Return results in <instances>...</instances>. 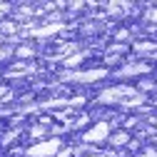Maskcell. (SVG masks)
<instances>
[{
  "mask_svg": "<svg viewBox=\"0 0 157 157\" xmlns=\"http://www.w3.org/2000/svg\"><path fill=\"white\" fill-rule=\"evenodd\" d=\"M105 140H110V125L107 122H97V125H92L90 130L82 132L85 145H97V142H105Z\"/></svg>",
  "mask_w": 157,
  "mask_h": 157,
  "instance_id": "6da1fadb",
  "label": "cell"
},
{
  "mask_svg": "<svg viewBox=\"0 0 157 157\" xmlns=\"http://www.w3.org/2000/svg\"><path fill=\"white\" fill-rule=\"evenodd\" d=\"M60 145H63L60 140H48L40 145H33V147H28V157H57Z\"/></svg>",
  "mask_w": 157,
  "mask_h": 157,
  "instance_id": "7a4b0ae2",
  "label": "cell"
},
{
  "mask_svg": "<svg viewBox=\"0 0 157 157\" xmlns=\"http://www.w3.org/2000/svg\"><path fill=\"white\" fill-rule=\"evenodd\" d=\"M35 55V48L33 45H15V57H17V60H30V57Z\"/></svg>",
  "mask_w": 157,
  "mask_h": 157,
  "instance_id": "3957f363",
  "label": "cell"
},
{
  "mask_svg": "<svg viewBox=\"0 0 157 157\" xmlns=\"http://www.w3.org/2000/svg\"><path fill=\"white\" fill-rule=\"evenodd\" d=\"M17 33V23H10V20H0V35H5L13 40V35Z\"/></svg>",
  "mask_w": 157,
  "mask_h": 157,
  "instance_id": "277c9868",
  "label": "cell"
},
{
  "mask_svg": "<svg viewBox=\"0 0 157 157\" xmlns=\"http://www.w3.org/2000/svg\"><path fill=\"white\" fill-rule=\"evenodd\" d=\"M110 142H112V145H127V142H130V132H127V130L112 132V135H110Z\"/></svg>",
  "mask_w": 157,
  "mask_h": 157,
  "instance_id": "5b68a950",
  "label": "cell"
},
{
  "mask_svg": "<svg viewBox=\"0 0 157 157\" xmlns=\"http://www.w3.org/2000/svg\"><path fill=\"white\" fill-rule=\"evenodd\" d=\"M48 132H50V127H48V125H33V127L28 130V135L33 137V140H43Z\"/></svg>",
  "mask_w": 157,
  "mask_h": 157,
  "instance_id": "8992f818",
  "label": "cell"
},
{
  "mask_svg": "<svg viewBox=\"0 0 157 157\" xmlns=\"http://www.w3.org/2000/svg\"><path fill=\"white\" fill-rule=\"evenodd\" d=\"M10 57H15V45H13V43L0 45V63H8Z\"/></svg>",
  "mask_w": 157,
  "mask_h": 157,
  "instance_id": "52a82bcc",
  "label": "cell"
},
{
  "mask_svg": "<svg viewBox=\"0 0 157 157\" xmlns=\"http://www.w3.org/2000/svg\"><path fill=\"white\" fill-rule=\"evenodd\" d=\"M72 152H75V150H60V152H57V157H72Z\"/></svg>",
  "mask_w": 157,
  "mask_h": 157,
  "instance_id": "ba28073f",
  "label": "cell"
},
{
  "mask_svg": "<svg viewBox=\"0 0 157 157\" xmlns=\"http://www.w3.org/2000/svg\"><path fill=\"white\" fill-rule=\"evenodd\" d=\"M155 125H157V122H155Z\"/></svg>",
  "mask_w": 157,
  "mask_h": 157,
  "instance_id": "9c48e42d",
  "label": "cell"
}]
</instances>
